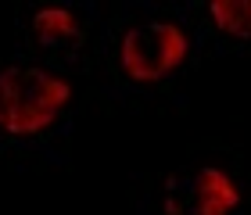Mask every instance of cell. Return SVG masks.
Masks as SVG:
<instances>
[{
    "instance_id": "cell-1",
    "label": "cell",
    "mask_w": 251,
    "mask_h": 215,
    "mask_svg": "<svg viewBox=\"0 0 251 215\" xmlns=\"http://www.w3.org/2000/svg\"><path fill=\"white\" fill-rule=\"evenodd\" d=\"M72 90L40 65H11L0 72V129L7 137H36L68 104Z\"/></svg>"
},
{
    "instance_id": "cell-4",
    "label": "cell",
    "mask_w": 251,
    "mask_h": 215,
    "mask_svg": "<svg viewBox=\"0 0 251 215\" xmlns=\"http://www.w3.org/2000/svg\"><path fill=\"white\" fill-rule=\"evenodd\" d=\"M32 36L47 50H72V47L83 43V22H79L72 11L50 7V11H40V15L32 18Z\"/></svg>"
},
{
    "instance_id": "cell-5",
    "label": "cell",
    "mask_w": 251,
    "mask_h": 215,
    "mask_svg": "<svg viewBox=\"0 0 251 215\" xmlns=\"http://www.w3.org/2000/svg\"><path fill=\"white\" fill-rule=\"evenodd\" d=\"M208 15H212V22L226 32V36H233V40H251V4H248V0L212 4Z\"/></svg>"
},
{
    "instance_id": "cell-3",
    "label": "cell",
    "mask_w": 251,
    "mask_h": 215,
    "mask_svg": "<svg viewBox=\"0 0 251 215\" xmlns=\"http://www.w3.org/2000/svg\"><path fill=\"white\" fill-rule=\"evenodd\" d=\"M162 205L165 215H237L241 187L233 183L230 172L215 165H201L169 176Z\"/></svg>"
},
{
    "instance_id": "cell-2",
    "label": "cell",
    "mask_w": 251,
    "mask_h": 215,
    "mask_svg": "<svg viewBox=\"0 0 251 215\" xmlns=\"http://www.w3.org/2000/svg\"><path fill=\"white\" fill-rule=\"evenodd\" d=\"M190 54V40L176 22H144L126 32L119 61L129 79L136 83H158L173 75Z\"/></svg>"
}]
</instances>
